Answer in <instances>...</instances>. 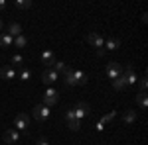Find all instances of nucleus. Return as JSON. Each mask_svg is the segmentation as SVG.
Listing matches in <instances>:
<instances>
[{"mask_svg": "<svg viewBox=\"0 0 148 145\" xmlns=\"http://www.w3.org/2000/svg\"><path fill=\"white\" fill-rule=\"evenodd\" d=\"M63 77H65V84L67 86H75V84H87L89 82V77L83 73V71H79V69H69L63 73Z\"/></svg>", "mask_w": 148, "mask_h": 145, "instance_id": "1", "label": "nucleus"}, {"mask_svg": "<svg viewBox=\"0 0 148 145\" xmlns=\"http://www.w3.org/2000/svg\"><path fill=\"white\" fill-rule=\"evenodd\" d=\"M85 39H87V43L91 45V47H95L97 51H103V47H105V37H103L99 32H89Z\"/></svg>", "mask_w": 148, "mask_h": 145, "instance_id": "2", "label": "nucleus"}, {"mask_svg": "<svg viewBox=\"0 0 148 145\" xmlns=\"http://www.w3.org/2000/svg\"><path fill=\"white\" fill-rule=\"evenodd\" d=\"M71 110H73V114H75V120H79V122H83V118H87V116L91 114V108H89L87 102H79V104H75Z\"/></svg>", "mask_w": 148, "mask_h": 145, "instance_id": "3", "label": "nucleus"}, {"mask_svg": "<svg viewBox=\"0 0 148 145\" xmlns=\"http://www.w3.org/2000/svg\"><path fill=\"white\" fill-rule=\"evenodd\" d=\"M57 100H59V92H57L53 86H47L46 94H44V100H42V104L44 106H47V108H51L53 104H57Z\"/></svg>", "mask_w": 148, "mask_h": 145, "instance_id": "4", "label": "nucleus"}, {"mask_svg": "<svg viewBox=\"0 0 148 145\" xmlns=\"http://www.w3.org/2000/svg\"><path fill=\"white\" fill-rule=\"evenodd\" d=\"M28 125H30V118L26 114H18L14 118V129H18L20 134H26L28 132Z\"/></svg>", "mask_w": 148, "mask_h": 145, "instance_id": "5", "label": "nucleus"}, {"mask_svg": "<svg viewBox=\"0 0 148 145\" xmlns=\"http://www.w3.org/2000/svg\"><path fill=\"white\" fill-rule=\"evenodd\" d=\"M32 114H34L36 120H40V122H46L47 118H49V114H51V110H49L47 106H44V104H36L34 110H32Z\"/></svg>", "mask_w": 148, "mask_h": 145, "instance_id": "6", "label": "nucleus"}, {"mask_svg": "<svg viewBox=\"0 0 148 145\" xmlns=\"http://www.w3.org/2000/svg\"><path fill=\"white\" fill-rule=\"evenodd\" d=\"M123 77H125V80H126V86H134L136 84V75H134V69H132V65L128 63L125 69H123Z\"/></svg>", "mask_w": 148, "mask_h": 145, "instance_id": "7", "label": "nucleus"}, {"mask_svg": "<svg viewBox=\"0 0 148 145\" xmlns=\"http://www.w3.org/2000/svg\"><path fill=\"white\" fill-rule=\"evenodd\" d=\"M107 78H111L114 80L116 77H121V73H123V65L121 63H109V67H107Z\"/></svg>", "mask_w": 148, "mask_h": 145, "instance_id": "8", "label": "nucleus"}, {"mask_svg": "<svg viewBox=\"0 0 148 145\" xmlns=\"http://www.w3.org/2000/svg\"><path fill=\"white\" fill-rule=\"evenodd\" d=\"M57 78H59V75H57L56 71H51V69H46V71L42 73V82H44V84H47V86L56 84Z\"/></svg>", "mask_w": 148, "mask_h": 145, "instance_id": "9", "label": "nucleus"}, {"mask_svg": "<svg viewBox=\"0 0 148 145\" xmlns=\"http://www.w3.org/2000/svg\"><path fill=\"white\" fill-rule=\"evenodd\" d=\"M20 137H22V134H20L18 129H14V127H10V129L4 132V141H6V143H16V141H20Z\"/></svg>", "mask_w": 148, "mask_h": 145, "instance_id": "10", "label": "nucleus"}, {"mask_svg": "<svg viewBox=\"0 0 148 145\" xmlns=\"http://www.w3.org/2000/svg\"><path fill=\"white\" fill-rule=\"evenodd\" d=\"M40 59H42V63H44L46 67H51V65H53V61H56V55H53V51H51V49H44V51H42V55H40Z\"/></svg>", "mask_w": 148, "mask_h": 145, "instance_id": "11", "label": "nucleus"}, {"mask_svg": "<svg viewBox=\"0 0 148 145\" xmlns=\"http://www.w3.org/2000/svg\"><path fill=\"white\" fill-rule=\"evenodd\" d=\"M0 77L4 78V80H12V78H16V71H14V67L6 65V67L0 69Z\"/></svg>", "mask_w": 148, "mask_h": 145, "instance_id": "12", "label": "nucleus"}, {"mask_svg": "<svg viewBox=\"0 0 148 145\" xmlns=\"http://www.w3.org/2000/svg\"><path fill=\"white\" fill-rule=\"evenodd\" d=\"M8 35H12V37H18V35H22V26L18 22H12L8 24V32H6Z\"/></svg>", "mask_w": 148, "mask_h": 145, "instance_id": "13", "label": "nucleus"}, {"mask_svg": "<svg viewBox=\"0 0 148 145\" xmlns=\"http://www.w3.org/2000/svg\"><path fill=\"white\" fill-rule=\"evenodd\" d=\"M113 88L114 90H126L128 86H126V80H125V77H123V73H121V77H116L113 80Z\"/></svg>", "mask_w": 148, "mask_h": 145, "instance_id": "14", "label": "nucleus"}, {"mask_svg": "<svg viewBox=\"0 0 148 145\" xmlns=\"http://www.w3.org/2000/svg\"><path fill=\"white\" fill-rule=\"evenodd\" d=\"M105 47H107L109 51H114V49L121 47V39H119V37H109V39L105 41Z\"/></svg>", "mask_w": 148, "mask_h": 145, "instance_id": "15", "label": "nucleus"}, {"mask_svg": "<svg viewBox=\"0 0 148 145\" xmlns=\"http://www.w3.org/2000/svg\"><path fill=\"white\" fill-rule=\"evenodd\" d=\"M51 71H56L57 75H59V73H65V71H67V65H65V63H63V61H53V65H51Z\"/></svg>", "mask_w": 148, "mask_h": 145, "instance_id": "16", "label": "nucleus"}, {"mask_svg": "<svg viewBox=\"0 0 148 145\" xmlns=\"http://www.w3.org/2000/svg\"><path fill=\"white\" fill-rule=\"evenodd\" d=\"M10 45H14V37L8 34H2L0 35V47H10Z\"/></svg>", "mask_w": 148, "mask_h": 145, "instance_id": "17", "label": "nucleus"}, {"mask_svg": "<svg viewBox=\"0 0 148 145\" xmlns=\"http://www.w3.org/2000/svg\"><path fill=\"white\" fill-rule=\"evenodd\" d=\"M136 120V110H126L125 116H123V122L125 123H132Z\"/></svg>", "mask_w": 148, "mask_h": 145, "instance_id": "18", "label": "nucleus"}, {"mask_svg": "<svg viewBox=\"0 0 148 145\" xmlns=\"http://www.w3.org/2000/svg\"><path fill=\"white\" fill-rule=\"evenodd\" d=\"M26 43H28V37L26 35H18V37H14V47H18V49H22V47H26Z\"/></svg>", "mask_w": 148, "mask_h": 145, "instance_id": "19", "label": "nucleus"}, {"mask_svg": "<svg viewBox=\"0 0 148 145\" xmlns=\"http://www.w3.org/2000/svg\"><path fill=\"white\" fill-rule=\"evenodd\" d=\"M14 4H16V8H20V10H28V8H32V0H16Z\"/></svg>", "mask_w": 148, "mask_h": 145, "instance_id": "20", "label": "nucleus"}, {"mask_svg": "<svg viewBox=\"0 0 148 145\" xmlns=\"http://www.w3.org/2000/svg\"><path fill=\"white\" fill-rule=\"evenodd\" d=\"M24 65V57L22 55H14L10 59V67H22Z\"/></svg>", "mask_w": 148, "mask_h": 145, "instance_id": "21", "label": "nucleus"}, {"mask_svg": "<svg viewBox=\"0 0 148 145\" xmlns=\"http://www.w3.org/2000/svg\"><path fill=\"white\" fill-rule=\"evenodd\" d=\"M18 77H20V80H30V77H32V71H30V69H20V75H18Z\"/></svg>", "mask_w": 148, "mask_h": 145, "instance_id": "22", "label": "nucleus"}, {"mask_svg": "<svg viewBox=\"0 0 148 145\" xmlns=\"http://www.w3.org/2000/svg\"><path fill=\"white\" fill-rule=\"evenodd\" d=\"M136 100H138V106L140 108H146V92H138Z\"/></svg>", "mask_w": 148, "mask_h": 145, "instance_id": "23", "label": "nucleus"}, {"mask_svg": "<svg viewBox=\"0 0 148 145\" xmlns=\"http://www.w3.org/2000/svg\"><path fill=\"white\" fill-rule=\"evenodd\" d=\"M67 127L71 129V132H79V129H81V122H79V120H73V122H67Z\"/></svg>", "mask_w": 148, "mask_h": 145, "instance_id": "24", "label": "nucleus"}, {"mask_svg": "<svg viewBox=\"0 0 148 145\" xmlns=\"http://www.w3.org/2000/svg\"><path fill=\"white\" fill-rule=\"evenodd\" d=\"M114 116H116V112H111V114H107V116H103V118H101V120H99V122H103V123H109V122H113V120H114Z\"/></svg>", "mask_w": 148, "mask_h": 145, "instance_id": "25", "label": "nucleus"}, {"mask_svg": "<svg viewBox=\"0 0 148 145\" xmlns=\"http://www.w3.org/2000/svg\"><path fill=\"white\" fill-rule=\"evenodd\" d=\"M146 84H148L146 77H142V78H140V92H146Z\"/></svg>", "mask_w": 148, "mask_h": 145, "instance_id": "26", "label": "nucleus"}, {"mask_svg": "<svg viewBox=\"0 0 148 145\" xmlns=\"http://www.w3.org/2000/svg\"><path fill=\"white\" fill-rule=\"evenodd\" d=\"M36 145H49V141H47V137H40V139L36 141Z\"/></svg>", "mask_w": 148, "mask_h": 145, "instance_id": "27", "label": "nucleus"}, {"mask_svg": "<svg viewBox=\"0 0 148 145\" xmlns=\"http://www.w3.org/2000/svg\"><path fill=\"white\" fill-rule=\"evenodd\" d=\"M95 129H97V132L101 134L103 129H105V123H103V122H97V125H95Z\"/></svg>", "mask_w": 148, "mask_h": 145, "instance_id": "28", "label": "nucleus"}, {"mask_svg": "<svg viewBox=\"0 0 148 145\" xmlns=\"http://www.w3.org/2000/svg\"><path fill=\"white\" fill-rule=\"evenodd\" d=\"M2 10H6V2H4V0H0V12Z\"/></svg>", "mask_w": 148, "mask_h": 145, "instance_id": "29", "label": "nucleus"}, {"mask_svg": "<svg viewBox=\"0 0 148 145\" xmlns=\"http://www.w3.org/2000/svg\"><path fill=\"white\" fill-rule=\"evenodd\" d=\"M0 30H2V20H0Z\"/></svg>", "mask_w": 148, "mask_h": 145, "instance_id": "30", "label": "nucleus"}]
</instances>
